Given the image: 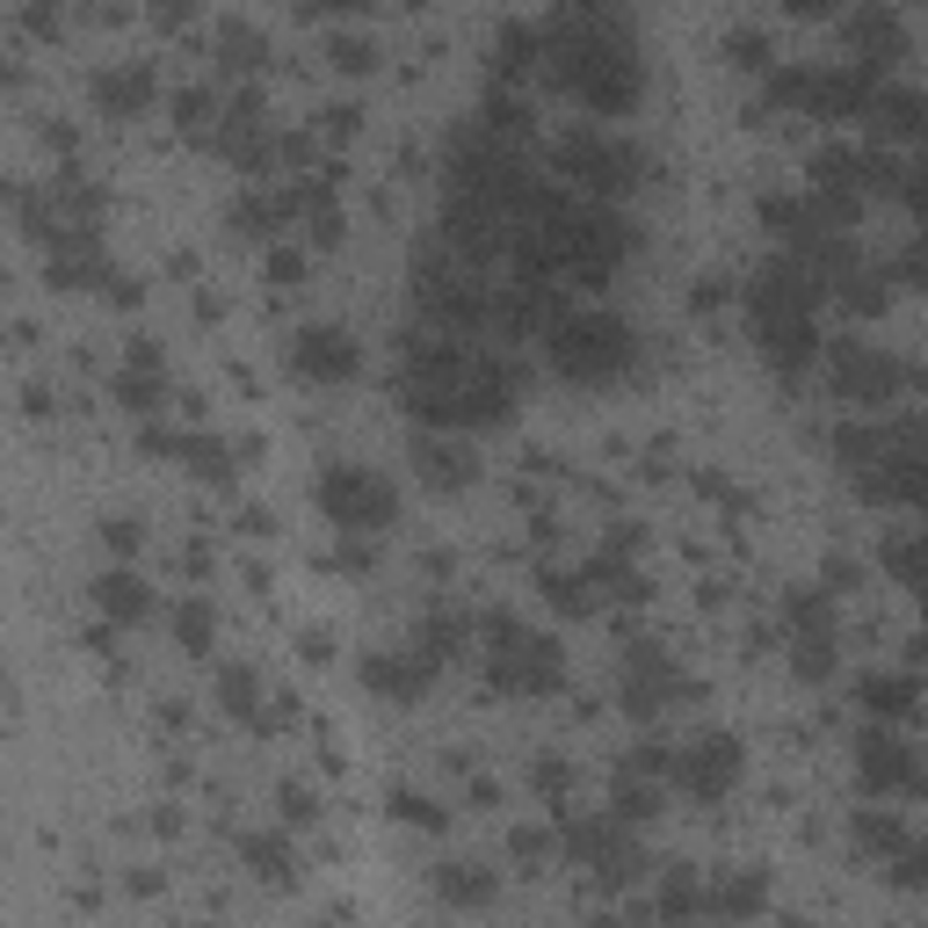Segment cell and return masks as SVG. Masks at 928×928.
<instances>
[{"instance_id": "cell-1", "label": "cell", "mask_w": 928, "mask_h": 928, "mask_svg": "<svg viewBox=\"0 0 928 928\" xmlns=\"http://www.w3.org/2000/svg\"><path fill=\"white\" fill-rule=\"evenodd\" d=\"M624 363V327L616 319H566L559 327V370L574 378H602Z\"/></svg>"}, {"instance_id": "cell-2", "label": "cell", "mask_w": 928, "mask_h": 928, "mask_svg": "<svg viewBox=\"0 0 928 928\" xmlns=\"http://www.w3.org/2000/svg\"><path fill=\"white\" fill-rule=\"evenodd\" d=\"M327 501L349 515V523H385V509H392V493L378 487V479H363V472H349V479L334 472L327 479Z\"/></svg>"}, {"instance_id": "cell-3", "label": "cell", "mask_w": 928, "mask_h": 928, "mask_svg": "<svg viewBox=\"0 0 928 928\" xmlns=\"http://www.w3.org/2000/svg\"><path fill=\"white\" fill-rule=\"evenodd\" d=\"M683 776H689L697 790H719V784H733V747H725V740H703V747H689Z\"/></svg>"}, {"instance_id": "cell-4", "label": "cell", "mask_w": 928, "mask_h": 928, "mask_svg": "<svg viewBox=\"0 0 928 928\" xmlns=\"http://www.w3.org/2000/svg\"><path fill=\"white\" fill-rule=\"evenodd\" d=\"M95 596H102V610H117V616H139L145 610V588L131 574H102V588H95Z\"/></svg>"}, {"instance_id": "cell-5", "label": "cell", "mask_w": 928, "mask_h": 928, "mask_svg": "<svg viewBox=\"0 0 928 928\" xmlns=\"http://www.w3.org/2000/svg\"><path fill=\"white\" fill-rule=\"evenodd\" d=\"M341 363H349L341 334H327V327H313V334H305V370H341Z\"/></svg>"}, {"instance_id": "cell-6", "label": "cell", "mask_w": 928, "mask_h": 928, "mask_svg": "<svg viewBox=\"0 0 928 928\" xmlns=\"http://www.w3.org/2000/svg\"><path fill=\"white\" fill-rule=\"evenodd\" d=\"M841 378H849V385H871V392H885V385H893V370H885V363H863V356H849V363H841Z\"/></svg>"}, {"instance_id": "cell-7", "label": "cell", "mask_w": 928, "mask_h": 928, "mask_svg": "<svg viewBox=\"0 0 928 928\" xmlns=\"http://www.w3.org/2000/svg\"><path fill=\"white\" fill-rule=\"evenodd\" d=\"M863 697H877V711H907V683H871Z\"/></svg>"}, {"instance_id": "cell-8", "label": "cell", "mask_w": 928, "mask_h": 928, "mask_svg": "<svg viewBox=\"0 0 928 928\" xmlns=\"http://www.w3.org/2000/svg\"><path fill=\"white\" fill-rule=\"evenodd\" d=\"M921 871H928V863H921Z\"/></svg>"}]
</instances>
